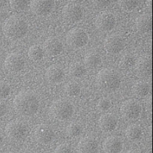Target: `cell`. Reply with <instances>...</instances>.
<instances>
[{
	"instance_id": "obj_17",
	"label": "cell",
	"mask_w": 153,
	"mask_h": 153,
	"mask_svg": "<svg viewBox=\"0 0 153 153\" xmlns=\"http://www.w3.org/2000/svg\"><path fill=\"white\" fill-rule=\"evenodd\" d=\"M122 148V140L117 137H109L103 143V150L105 153H119Z\"/></svg>"
},
{
	"instance_id": "obj_3",
	"label": "cell",
	"mask_w": 153,
	"mask_h": 153,
	"mask_svg": "<svg viewBox=\"0 0 153 153\" xmlns=\"http://www.w3.org/2000/svg\"><path fill=\"white\" fill-rule=\"evenodd\" d=\"M96 83L103 89H115L120 86V77L113 70L103 69L96 76Z\"/></svg>"
},
{
	"instance_id": "obj_13",
	"label": "cell",
	"mask_w": 153,
	"mask_h": 153,
	"mask_svg": "<svg viewBox=\"0 0 153 153\" xmlns=\"http://www.w3.org/2000/svg\"><path fill=\"white\" fill-rule=\"evenodd\" d=\"M44 51L49 56H55L60 54L63 50L62 42L56 37H50L46 40L43 45Z\"/></svg>"
},
{
	"instance_id": "obj_2",
	"label": "cell",
	"mask_w": 153,
	"mask_h": 153,
	"mask_svg": "<svg viewBox=\"0 0 153 153\" xmlns=\"http://www.w3.org/2000/svg\"><path fill=\"white\" fill-rule=\"evenodd\" d=\"M3 30L6 37L18 39L26 35L28 30V25L27 22L22 18L11 16L6 21Z\"/></svg>"
},
{
	"instance_id": "obj_10",
	"label": "cell",
	"mask_w": 153,
	"mask_h": 153,
	"mask_svg": "<svg viewBox=\"0 0 153 153\" xmlns=\"http://www.w3.org/2000/svg\"><path fill=\"white\" fill-rule=\"evenodd\" d=\"M25 60L23 56L19 53H11L6 58L5 68L11 73H16L23 70Z\"/></svg>"
},
{
	"instance_id": "obj_8",
	"label": "cell",
	"mask_w": 153,
	"mask_h": 153,
	"mask_svg": "<svg viewBox=\"0 0 153 153\" xmlns=\"http://www.w3.org/2000/svg\"><path fill=\"white\" fill-rule=\"evenodd\" d=\"M34 137L38 143L43 145L52 143L55 138V134L50 126L40 124L34 131Z\"/></svg>"
},
{
	"instance_id": "obj_12",
	"label": "cell",
	"mask_w": 153,
	"mask_h": 153,
	"mask_svg": "<svg viewBox=\"0 0 153 153\" xmlns=\"http://www.w3.org/2000/svg\"><path fill=\"white\" fill-rule=\"evenodd\" d=\"M54 1H32L31 2V9L34 13L38 16H45L50 13L54 9Z\"/></svg>"
},
{
	"instance_id": "obj_20",
	"label": "cell",
	"mask_w": 153,
	"mask_h": 153,
	"mask_svg": "<svg viewBox=\"0 0 153 153\" xmlns=\"http://www.w3.org/2000/svg\"><path fill=\"white\" fill-rule=\"evenodd\" d=\"M136 26L138 30L141 33H148L152 30V19L150 14H143L137 19Z\"/></svg>"
},
{
	"instance_id": "obj_25",
	"label": "cell",
	"mask_w": 153,
	"mask_h": 153,
	"mask_svg": "<svg viewBox=\"0 0 153 153\" xmlns=\"http://www.w3.org/2000/svg\"><path fill=\"white\" fill-rule=\"evenodd\" d=\"M142 134V128L140 126L136 125V124L129 126L126 131V136L128 139L131 140H138L139 138H141Z\"/></svg>"
},
{
	"instance_id": "obj_29",
	"label": "cell",
	"mask_w": 153,
	"mask_h": 153,
	"mask_svg": "<svg viewBox=\"0 0 153 153\" xmlns=\"http://www.w3.org/2000/svg\"><path fill=\"white\" fill-rule=\"evenodd\" d=\"M11 94L10 85L5 82H0V100L7 98Z\"/></svg>"
},
{
	"instance_id": "obj_16",
	"label": "cell",
	"mask_w": 153,
	"mask_h": 153,
	"mask_svg": "<svg viewBox=\"0 0 153 153\" xmlns=\"http://www.w3.org/2000/svg\"><path fill=\"white\" fill-rule=\"evenodd\" d=\"M137 71L139 75L148 77L152 74V59L150 56H143L136 63Z\"/></svg>"
},
{
	"instance_id": "obj_36",
	"label": "cell",
	"mask_w": 153,
	"mask_h": 153,
	"mask_svg": "<svg viewBox=\"0 0 153 153\" xmlns=\"http://www.w3.org/2000/svg\"><path fill=\"white\" fill-rule=\"evenodd\" d=\"M5 153H14V152H5Z\"/></svg>"
},
{
	"instance_id": "obj_4",
	"label": "cell",
	"mask_w": 153,
	"mask_h": 153,
	"mask_svg": "<svg viewBox=\"0 0 153 153\" xmlns=\"http://www.w3.org/2000/svg\"><path fill=\"white\" fill-rule=\"evenodd\" d=\"M74 106L70 101L65 99H59L53 102L50 108L52 117L57 120H67L73 116Z\"/></svg>"
},
{
	"instance_id": "obj_18",
	"label": "cell",
	"mask_w": 153,
	"mask_h": 153,
	"mask_svg": "<svg viewBox=\"0 0 153 153\" xmlns=\"http://www.w3.org/2000/svg\"><path fill=\"white\" fill-rule=\"evenodd\" d=\"M116 118L112 114H104L100 119L99 125L102 131L112 132L116 127Z\"/></svg>"
},
{
	"instance_id": "obj_1",
	"label": "cell",
	"mask_w": 153,
	"mask_h": 153,
	"mask_svg": "<svg viewBox=\"0 0 153 153\" xmlns=\"http://www.w3.org/2000/svg\"><path fill=\"white\" fill-rule=\"evenodd\" d=\"M39 100L35 94L31 91H22L14 100V106L18 113L25 116L35 114L39 109Z\"/></svg>"
},
{
	"instance_id": "obj_27",
	"label": "cell",
	"mask_w": 153,
	"mask_h": 153,
	"mask_svg": "<svg viewBox=\"0 0 153 153\" xmlns=\"http://www.w3.org/2000/svg\"><path fill=\"white\" fill-rule=\"evenodd\" d=\"M121 67L124 68H129L136 64V56L133 54L127 53L123 56L120 60Z\"/></svg>"
},
{
	"instance_id": "obj_5",
	"label": "cell",
	"mask_w": 153,
	"mask_h": 153,
	"mask_svg": "<svg viewBox=\"0 0 153 153\" xmlns=\"http://www.w3.org/2000/svg\"><path fill=\"white\" fill-rule=\"evenodd\" d=\"M5 132L9 138L13 140H19L24 139L29 133L27 124L20 120H14L6 126Z\"/></svg>"
},
{
	"instance_id": "obj_33",
	"label": "cell",
	"mask_w": 153,
	"mask_h": 153,
	"mask_svg": "<svg viewBox=\"0 0 153 153\" xmlns=\"http://www.w3.org/2000/svg\"><path fill=\"white\" fill-rule=\"evenodd\" d=\"M55 153H72L71 146L66 143L60 144L56 148Z\"/></svg>"
},
{
	"instance_id": "obj_24",
	"label": "cell",
	"mask_w": 153,
	"mask_h": 153,
	"mask_svg": "<svg viewBox=\"0 0 153 153\" xmlns=\"http://www.w3.org/2000/svg\"><path fill=\"white\" fill-rule=\"evenodd\" d=\"M84 65L89 68H99L102 65V58L96 54H90L84 59Z\"/></svg>"
},
{
	"instance_id": "obj_9",
	"label": "cell",
	"mask_w": 153,
	"mask_h": 153,
	"mask_svg": "<svg viewBox=\"0 0 153 153\" xmlns=\"http://www.w3.org/2000/svg\"><path fill=\"white\" fill-rule=\"evenodd\" d=\"M96 26L103 32L111 31L115 27L116 18L110 11H104L98 16L96 20Z\"/></svg>"
},
{
	"instance_id": "obj_22",
	"label": "cell",
	"mask_w": 153,
	"mask_h": 153,
	"mask_svg": "<svg viewBox=\"0 0 153 153\" xmlns=\"http://www.w3.org/2000/svg\"><path fill=\"white\" fill-rule=\"evenodd\" d=\"M68 71H69V74L71 76L76 78H79L85 75L86 72H87V70H86V66L82 65V63L75 62V63H71L70 65Z\"/></svg>"
},
{
	"instance_id": "obj_37",
	"label": "cell",
	"mask_w": 153,
	"mask_h": 153,
	"mask_svg": "<svg viewBox=\"0 0 153 153\" xmlns=\"http://www.w3.org/2000/svg\"><path fill=\"white\" fill-rule=\"evenodd\" d=\"M0 60H1V58H0Z\"/></svg>"
},
{
	"instance_id": "obj_14",
	"label": "cell",
	"mask_w": 153,
	"mask_h": 153,
	"mask_svg": "<svg viewBox=\"0 0 153 153\" xmlns=\"http://www.w3.org/2000/svg\"><path fill=\"white\" fill-rule=\"evenodd\" d=\"M124 43L117 36L112 35L107 37L104 42V47L109 53L116 54L124 49Z\"/></svg>"
},
{
	"instance_id": "obj_11",
	"label": "cell",
	"mask_w": 153,
	"mask_h": 153,
	"mask_svg": "<svg viewBox=\"0 0 153 153\" xmlns=\"http://www.w3.org/2000/svg\"><path fill=\"white\" fill-rule=\"evenodd\" d=\"M63 18L71 23H76L82 18V10L80 6L76 4H69L65 6L62 10Z\"/></svg>"
},
{
	"instance_id": "obj_19",
	"label": "cell",
	"mask_w": 153,
	"mask_h": 153,
	"mask_svg": "<svg viewBox=\"0 0 153 153\" xmlns=\"http://www.w3.org/2000/svg\"><path fill=\"white\" fill-rule=\"evenodd\" d=\"M64 76L63 70L57 65H51L46 72L47 79L51 83H59L63 80Z\"/></svg>"
},
{
	"instance_id": "obj_31",
	"label": "cell",
	"mask_w": 153,
	"mask_h": 153,
	"mask_svg": "<svg viewBox=\"0 0 153 153\" xmlns=\"http://www.w3.org/2000/svg\"><path fill=\"white\" fill-rule=\"evenodd\" d=\"M139 4H140L139 1H122L120 3V6L124 11H130L138 7Z\"/></svg>"
},
{
	"instance_id": "obj_34",
	"label": "cell",
	"mask_w": 153,
	"mask_h": 153,
	"mask_svg": "<svg viewBox=\"0 0 153 153\" xmlns=\"http://www.w3.org/2000/svg\"><path fill=\"white\" fill-rule=\"evenodd\" d=\"M8 110L7 105L4 102L0 100V118L2 117L7 114Z\"/></svg>"
},
{
	"instance_id": "obj_7",
	"label": "cell",
	"mask_w": 153,
	"mask_h": 153,
	"mask_svg": "<svg viewBox=\"0 0 153 153\" xmlns=\"http://www.w3.org/2000/svg\"><path fill=\"white\" fill-rule=\"evenodd\" d=\"M121 112L123 117L126 120H134L140 116L141 107L136 100H128L122 104L121 107Z\"/></svg>"
},
{
	"instance_id": "obj_6",
	"label": "cell",
	"mask_w": 153,
	"mask_h": 153,
	"mask_svg": "<svg viewBox=\"0 0 153 153\" xmlns=\"http://www.w3.org/2000/svg\"><path fill=\"white\" fill-rule=\"evenodd\" d=\"M66 42L71 47L79 49L88 44V35L81 29H74L68 33Z\"/></svg>"
},
{
	"instance_id": "obj_35",
	"label": "cell",
	"mask_w": 153,
	"mask_h": 153,
	"mask_svg": "<svg viewBox=\"0 0 153 153\" xmlns=\"http://www.w3.org/2000/svg\"><path fill=\"white\" fill-rule=\"evenodd\" d=\"M126 153H141V152H139L138 150H130V151H128V152H127Z\"/></svg>"
},
{
	"instance_id": "obj_26",
	"label": "cell",
	"mask_w": 153,
	"mask_h": 153,
	"mask_svg": "<svg viewBox=\"0 0 153 153\" xmlns=\"http://www.w3.org/2000/svg\"><path fill=\"white\" fill-rule=\"evenodd\" d=\"M65 91L69 96H77L80 93V86L77 82H69L66 85Z\"/></svg>"
},
{
	"instance_id": "obj_23",
	"label": "cell",
	"mask_w": 153,
	"mask_h": 153,
	"mask_svg": "<svg viewBox=\"0 0 153 153\" xmlns=\"http://www.w3.org/2000/svg\"><path fill=\"white\" fill-rule=\"evenodd\" d=\"M44 49L40 45L35 44L31 47L28 50V56L33 61H40L43 58Z\"/></svg>"
},
{
	"instance_id": "obj_32",
	"label": "cell",
	"mask_w": 153,
	"mask_h": 153,
	"mask_svg": "<svg viewBox=\"0 0 153 153\" xmlns=\"http://www.w3.org/2000/svg\"><path fill=\"white\" fill-rule=\"evenodd\" d=\"M112 106V102L110 100L106 99V98H102L99 100L98 104V108L100 111L105 112L110 109Z\"/></svg>"
},
{
	"instance_id": "obj_30",
	"label": "cell",
	"mask_w": 153,
	"mask_h": 153,
	"mask_svg": "<svg viewBox=\"0 0 153 153\" xmlns=\"http://www.w3.org/2000/svg\"><path fill=\"white\" fill-rule=\"evenodd\" d=\"M28 4V1H20V0H15L11 1L10 5L14 10L16 11H23Z\"/></svg>"
},
{
	"instance_id": "obj_15",
	"label": "cell",
	"mask_w": 153,
	"mask_h": 153,
	"mask_svg": "<svg viewBox=\"0 0 153 153\" xmlns=\"http://www.w3.org/2000/svg\"><path fill=\"white\" fill-rule=\"evenodd\" d=\"M98 148V140L92 137L82 138L78 144V150L80 153H95Z\"/></svg>"
},
{
	"instance_id": "obj_21",
	"label": "cell",
	"mask_w": 153,
	"mask_h": 153,
	"mask_svg": "<svg viewBox=\"0 0 153 153\" xmlns=\"http://www.w3.org/2000/svg\"><path fill=\"white\" fill-rule=\"evenodd\" d=\"M150 90V84L146 82H138L135 84L133 88L134 94L140 98H144L148 95Z\"/></svg>"
},
{
	"instance_id": "obj_28",
	"label": "cell",
	"mask_w": 153,
	"mask_h": 153,
	"mask_svg": "<svg viewBox=\"0 0 153 153\" xmlns=\"http://www.w3.org/2000/svg\"><path fill=\"white\" fill-rule=\"evenodd\" d=\"M66 133L70 137H77L81 134L82 128L80 125L73 123L68 126L66 128Z\"/></svg>"
}]
</instances>
